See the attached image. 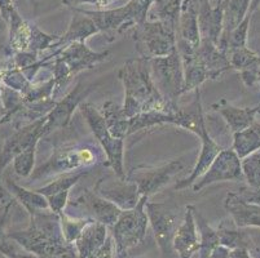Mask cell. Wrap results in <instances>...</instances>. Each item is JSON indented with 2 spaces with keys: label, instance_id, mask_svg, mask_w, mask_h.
Returning <instances> with one entry per match:
<instances>
[{
  "label": "cell",
  "instance_id": "57",
  "mask_svg": "<svg viewBox=\"0 0 260 258\" xmlns=\"http://www.w3.org/2000/svg\"><path fill=\"white\" fill-rule=\"evenodd\" d=\"M257 84H260V78H259V82H257Z\"/></svg>",
  "mask_w": 260,
  "mask_h": 258
},
{
  "label": "cell",
  "instance_id": "40",
  "mask_svg": "<svg viewBox=\"0 0 260 258\" xmlns=\"http://www.w3.org/2000/svg\"><path fill=\"white\" fill-rule=\"evenodd\" d=\"M252 14L254 12L250 11L247 13L245 18H243L242 22L237 26V27L231 32L228 39V49L232 48H240V47H246L247 46V39H249V30H250V22H251Z\"/></svg>",
  "mask_w": 260,
  "mask_h": 258
},
{
  "label": "cell",
  "instance_id": "24",
  "mask_svg": "<svg viewBox=\"0 0 260 258\" xmlns=\"http://www.w3.org/2000/svg\"><path fill=\"white\" fill-rule=\"evenodd\" d=\"M108 236V226L94 219L89 222L74 243L78 258H91L105 244Z\"/></svg>",
  "mask_w": 260,
  "mask_h": 258
},
{
  "label": "cell",
  "instance_id": "23",
  "mask_svg": "<svg viewBox=\"0 0 260 258\" xmlns=\"http://www.w3.org/2000/svg\"><path fill=\"white\" fill-rule=\"evenodd\" d=\"M201 39L202 38H201L197 9L191 0H183L179 22H177L176 42L185 43L193 48H198Z\"/></svg>",
  "mask_w": 260,
  "mask_h": 258
},
{
  "label": "cell",
  "instance_id": "8",
  "mask_svg": "<svg viewBox=\"0 0 260 258\" xmlns=\"http://www.w3.org/2000/svg\"><path fill=\"white\" fill-rule=\"evenodd\" d=\"M136 51L140 57L153 60L158 57H166L177 49V31L160 21H148L132 30Z\"/></svg>",
  "mask_w": 260,
  "mask_h": 258
},
{
  "label": "cell",
  "instance_id": "53",
  "mask_svg": "<svg viewBox=\"0 0 260 258\" xmlns=\"http://www.w3.org/2000/svg\"><path fill=\"white\" fill-rule=\"evenodd\" d=\"M6 22H4V20L2 18V16H0V30H3L4 27H6Z\"/></svg>",
  "mask_w": 260,
  "mask_h": 258
},
{
  "label": "cell",
  "instance_id": "4",
  "mask_svg": "<svg viewBox=\"0 0 260 258\" xmlns=\"http://www.w3.org/2000/svg\"><path fill=\"white\" fill-rule=\"evenodd\" d=\"M105 158V153L101 146L93 145L91 142H83V143L77 142V143L58 146L54 149L51 158H48L46 163L34 169L30 179L38 181L68 172L87 169L104 163Z\"/></svg>",
  "mask_w": 260,
  "mask_h": 258
},
{
  "label": "cell",
  "instance_id": "51",
  "mask_svg": "<svg viewBox=\"0 0 260 258\" xmlns=\"http://www.w3.org/2000/svg\"><path fill=\"white\" fill-rule=\"evenodd\" d=\"M260 6V0H252L251 7H250V11H252L255 13V11L257 9V7Z\"/></svg>",
  "mask_w": 260,
  "mask_h": 258
},
{
  "label": "cell",
  "instance_id": "18",
  "mask_svg": "<svg viewBox=\"0 0 260 258\" xmlns=\"http://www.w3.org/2000/svg\"><path fill=\"white\" fill-rule=\"evenodd\" d=\"M174 250L179 254V258H193L200 250V238L194 218V207L188 205L184 213V219L177 227L174 238Z\"/></svg>",
  "mask_w": 260,
  "mask_h": 258
},
{
  "label": "cell",
  "instance_id": "56",
  "mask_svg": "<svg viewBox=\"0 0 260 258\" xmlns=\"http://www.w3.org/2000/svg\"><path fill=\"white\" fill-rule=\"evenodd\" d=\"M0 258H8V257H6V255H3V254H0Z\"/></svg>",
  "mask_w": 260,
  "mask_h": 258
},
{
  "label": "cell",
  "instance_id": "43",
  "mask_svg": "<svg viewBox=\"0 0 260 258\" xmlns=\"http://www.w3.org/2000/svg\"><path fill=\"white\" fill-rule=\"evenodd\" d=\"M63 6L72 8H77L78 6H83V4H91V6L98 7V8H105L110 6L114 0H61Z\"/></svg>",
  "mask_w": 260,
  "mask_h": 258
},
{
  "label": "cell",
  "instance_id": "30",
  "mask_svg": "<svg viewBox=\"0 0 260 258\" xmlns=\"http://www.w3.org/2000/svg\"><path fill=\"white\" fill-rule=\"evenodd\" d=\"M219 235L220 245L229 248V249H237V248H250L252 247V240L250 235L241 229L232 218H225L220 222L216 229Z\"/></svg>",
  "mask_w": 260,
  "mask_h": 258
},
{
  "label": "cell",
  "instance_id": "29",
  "mask_svg": "<svg viewBox=\"0 0 260 258\" xmlns=\"http://www.w3.org/2000/svg\"><path fill=\"white\" fill-rule=\"evenodd\" d=\"M100 113L105 119L109 131L115 138L126 139V137L129 136V118L124 114L122 106L112 99H108L101 106Z\"/></svg>",
  "mask_w": 260,
  "mask_h": 258
},
{
  "label": "cell",
  "instance_id": "12",
  "mask_svg": "<svg viewBox=\"0 0 260 258\" xmlns=\"http://www.w3.org/2000/svg\"><path fill=\"white\" fill-rule=\"evenodd\" d=\"M242 177V159H240V156L236 154L233 149H223L211 163L206 173L194 182L191 189L198 193L210 185L217 183V182L237 181Z\"/></svg>",
  "mask_w": 260,
  "mask_h": 258
},
{
  "label": "cell",
  "instance_id": "32",
  "mask_svg": "<svg viewBox=\"0 0 260 258\" xmlns=\"http://www.w3.org/2000/svg\"><path fill=\"white\" fill-rule=\"evenodd\" d=\"M194 218L197 224L198 234H200V250L198 258H210L212 250L220 244L216 229H212L206 221V218L194 208Z\"/></svg>",
  "mask_w": 260,
  "mask_h": 258
},
{
  "label": "cell",
  "instance_id": "31",
  "mask_svg": "<svg viewBox=\"0 0 260 258\" xmlns=\"http://www.w3.org/2000/svg\"><path fill=\"white\" fill-rule=\"evenodd\" d=\"M232 149L236 151L240 159L260 151V123L255 122L243 131L233 133Z\"/></svg>",
  "mask_w": 260,
  "mask_h": 258
},
{
  "label": "cell",
  "instance_id": "20",
  "mask_svg": "<svg viewBox=\"0 0 260 258\" xmlns=\"http://www.w3.org/2000/svg\"><path fill=\"white\" fill-rule=\"evenodd\" d=\"M224 208L235 224L241 229H260V205L246 202L240 198L237 193H228L224 200Z\"/></svg>",
  "mask_w": 260,
  "mask_h": 258
},
{
  "label": "cell",
  "instance_id": "50",
  "mask_svg": "<svg viewBox=\"0 0 260 258\" xmlns=\"http://www.w3.org/2000/svg\"><path fill=\"white\" fill-rule=\"evenodd\" d=\"M6 114H7V111H6V108H4L3 102L0 101V124L3 123V119H4V117H6Z\"/></svg>",
  "mask_w": 260,
  "mask_h": 258
},
{
  "label": "cell",
  "instance_id": "2",
  "mask_svg": "<svg viewBox=\"0 0 260 258\" xmlns=\"http://www.w3.org/2000/svg\"><path fill=\"white\" fill-rule=\"evenodd\" d=\"M118 79L124 88L123 111L128 118L153 110H169L179 107L163 98L157 89L150 71V62L143 57H136L123 63L118 70Z\"/></svg>",
  "mask_w": 260,
  "mask_h": 258
},
{
  "label": "cell",
  "instance_id": "36",
  "mask_svg": "<svg viewBox=\"0 0 260 258\" xmlns=\"http://www.w3.org/2000/svg\"><path fill=\"white\" fill-rule=\"evenodd\" d=\"M93 221V218L89 217H84V218H78V217H72L69 214H60V222H61V230H62L63 238L68 243L74 244L75 240L79 238L84 227Z\"/></svg>",
  "mask_w": 260,
  "mask_h": 258
},
{
  "label": "cell",
  "instance_id": "28",
  "mask_svg": "<svg viewBox=\"0 0 260 258\" xmlns=\"http://www.w3.org/2000/svg\"><path fill=\"white\" fill-rule=\"evenodd\" d=\"M6 188L8 193L15 198V200L21 203V205L25 208L26 212L29 213V216L37 212H40V210L49 209L47 198L40 193H38L37 190H27V189L16 183L9 177H7L6 179Z\"/></svg>",
  "mask_w": 260,
  "mask_h": 258
},
{
  "label": "cell",
  "instance_id": "52",
  "mask_svg": "<svg viewBox=\"0 0 260 258\" xmlns=\"http://www.w3.org/2000/svg\"><path fill=\"white\" fill-rule=\"evenodd\" d=\"M29 2L32 4V6L35 7V8H37V7L39 6V3H40V2H42V0H29Z\"/></svg>",
  "mask_w": 260,
  "mask_h": 258
},
{
  "label": "cell",
  "instance_id": "33",
  "mask_svg": "<svg viewBox=\"0 0 260 258\" xmlns=\"http://www.w3.org/2000/svg\"><path fill=\"white\" fill-rule=\"evenodd\" d=\"M87 174H88V170L86 169L58 174V176H54L53 179L48 182L46 186L37 189V191L46 196V198L47 196L54 195V194L63 193V191H70Z\"/></svg>",
  "mask_w": 260,
  "mask_h": 258
},
{
  "label": "cell",
  "instance_id": "39",
  "mask_svg": "<svg viewBox=\"0 0 260 258\" xmlns=\"http://www.w3.org/2000/svg\"><path fill=\"white\" fill-rule=\"evenodd\" d=\"M242 172L250 188H260V151L242 159Z\"/></svg>",
  "mask_w": 260,
  "mask_h": 258
},
{
  "label": "cell",
  "instance_id": "38",
  "mask_svg": "<svg viewBox=\"0 0 260 258\" xmlns=\"http://www.w3.org/2000/svg\"><path fill=\"white\" fill-rule=\"evenodd\" d=\"M39 142H32L31 145L27 149L18 154L15 158V160L12 162L13 165V170L17 176L23 177H30L31 173L34 172V165H35V155H37V146Z\"/></svg>",
  "mask_w": 260,
  "mask_h": 258
},
{
  "label": "cell",
  "instance_id": "34",
  "mask_svg": "<svg viewBox=\"0 0 260 258\" xmlns=\"http://www.w3.org/2000/svg\"><path fill=\"white\" fill-rule=\"evenodd\" d=\"M0 71H2V84L4 87H7V88L18 92L22 96L27 93L30 91V88L32 87V84H34L31 80L26 78L22 70L9 65V63L6 67L0 68Z\"/></svg>",
  "mask_w": 260,
  "mask_h": 258
},
{
  "label": "cell",
  "instance_id": "49",
  "mask_svg": "<svg viewBox=\"0 0 260 258\" xmlns=\"http://www.w3.org/2000/svg\"><path fill=\"white\" fill-rule=\"evenodd\" d=\"M232 258H254L251 255V252L247 248H237V249H232L231 252Z\"/></svg>",
  "mask_w": 260,
  "mask_h": 258
},
{
  "label": "cell",
  "instance_id": "46",
  "mask_svg": "<svg viewBox=\"0 0 260 258\" xmlns=\"http://www.w3.org/2000/svg\"><path fill=\"white\" fill-rule=\"evenodd\" d=\"M16 9L17 8H16L13 0H0V16L4 20L6 25H8L11 16Z\"/></svg>",
  "mask_w": 260,
  "mask_h": 258
},
{
  "label": "cell",
  "instance_id": "10",
  "mask_svg": "<svg viewBox=\"0 0 260 258\" xmlns=\"http://www.w3.org/2000/svg\"><path fill=\"white\" fill-rule=\"evenodd\" d=\"M184 168L185 162L183 158H179L158 167L132 168L131 172L127 174V178L138 185L141 196L150 198L163 186H166L177 173H180Z\"/></svg>",
  "mask_w": 260,
  "mask_h": 258
},
{
  "label": "cell",
  "instance_id": "26",
  "mask_svg": "<svg viewBox=\"0 0 260 258\" xmlns=\"http://www.w3.org/2000/svg\"><path fill=\"white\" fill-rule=\"evenodd\" d=\"M197 51L190 52V53H179L183 61L184 68V93L196 91L203 83L210 80L209 71L201 61Z\"/></svg>",
  "mask_w": 260,
  "mask_h": 258
},
{
  "label": "cell",
  "instance_id": "35",
  "mask_svg": "<svg viewBox=\"0 0 260 258\" xmlns=\"http://www.w3.org/2000/svg\"><path fill=\"white\" fill-rule=\"evenodd\" d=\"M226 56H228L232 68L240 71V72L255 66L260 60L259 54L252 51V49H250L247 46L228 49Z\"/></svg>",
  "mask_w": 260,
  "mask_h": 258
},
{
  "label": "cell",
  "instance_id": "5",
  "mask_svg": "<svg viewBox=\"0 0 260 258\" xmlns=\"http://www.w3.org/2000/svg\"><path fill=\"white\" fill-rule=\"evenodd\" d=\"M153 3L154 0H129L126 6L118 7L115 9L80 11L93 20L99 31L104 32L106 36L110 38V40H113L115 35L124 34L145 22Z\"/></svg>",
  "mask_w": 260,
  "mask_h": 258
},
{
  "label": "cell",
  "instance_id": "11",
  "mask_svg": "<svg viewBox=\"0 0 260 258\" xmlns=\"http://www.w3.org/2000/svg\"><path fill=\"white\" fill-rule=\"evenodd\" d=\"M96 88V84H86L84 82H78L74 88L66 94L63 98L56 102L51 113L46 117L44 124V136H48L56 129H63L70 124L73 114L83 102V99Z\"/></svg>",
  "mask_w": 260,
  "mask_h": 258
},
{
  "label": "cell",
  "instance_id": "9",
  "mask_svg": "<svg viewBox=\"0 0 260 258\" xmlns=\"http://www.w3.org/2000/svg\"><path fill=\"white\" fill-rule=\"evenodd\" d=\"M154 84L162 97L171 105H177L179 97L184 94V68L181 57L172 52L166 57L149 60Z\"/></svg>",
  "mask_w": 260,
  "mask_h": 258
},
{
  "label": "cell",
  "instance_id": "16",
  "mask_svg": "<svg viewBox=\"0 0 260 258\" xmlns=\"http://www.w3.org/2000/svg\"><path fill=\"white\" fill-rule=\"evenodd\" d=\"M69 204L88 210L91 214L89 218H93L94 221L108 227H112L122 213V209H119L117 205L88 189H84V191H82L79 196L73 199L72 202L69 200Z\"/></svg>",
  "mask_w": 260,
  "mask_h": 258
},
{
  "label": "cell",
  "instance_id": "14",
  "mask_svg": "<svg viewBox=\"0 0 260 258\" xmlns=\"http://www.w3.org/2000/svg\"><path fill=\"white\" fill-rule=\"evenodd\" d=\"M149 225L152 226L154 238L163 255L170 254L174 249V238L176 234V214L166 203H150L145 205Z\"/></svg>",
  "mask_w": 260,
  "mask_h": 258
},
{
  "label": "cell",
  "instance_id": "27",
  "mask_svg": "<svg viewBox=\"0 0 260 258\" xmlns=\"http://www.w3.org/2000/svg\"><path fill=\"white\" fill-rule=\"evenodd\" d=\"M31 22L23 20L20 12L16 9L11 16L8 27V52L11 54L18 53V52H26L29 47L30 36H31Z\"/></svg>",
  "mask_w": 260,
  "mask_h": 258
},
{
  "label": "cell",
  "instance_id": "58",
  "mask_svg": "<svg viewBox=\"0 0 260 258\" xmlns=\"http://www.w3.org/2000/svg\"><path fill=\"white\" fill-rule=\"evenodd\" d=\"M259 66H260V63H259Z\"/></svg>",
  "mask_w": 260,
  "mask_h": 258
},
{
  "label": "cell",
  "instance_id": "7",
  "mask_svg": "<svg viewBox=\"0 0 260 258\" xmlns=\"http://www.w3.org/2000/svg\"><path fill=\"white\" fill-rule=\"evenodd\" d=\"M148 200V196H141L139 204L132 209L122 210L115 224L110 227L115 245V254L127 257V253L132 248L143 243L149 225L145 210Z\"/></svg>",
  "mask_w": 260,
  "mask_h": 258
},
{
  "label": "cell",
  "instance_id": "47",
  "mask_svg": "<svg viewBox=\"0 0 260 258\" xmlns=\"http://www.w3.org/2000/svg\"><path fill=\"white\" fill-rule=\"evenodd\" d=\"M191 2H193L196 9H197L198 17L207 16L212 11V8H214L211 3H210V0H191Z\"/></svg>",
  "mask_w": 260,
  "mask_h": 258
},
{
  "label": "cell",
  "instance_id": "1",
  "mask_svg": "<svg viewBox=\"0 0 260 258\" xmlns=\"http://www.w3.org/2000/svg\"><path fill=\"white\" fill-rule=\"evenodd\" d=\"M29 217L30 224L25 230L11 231L7 236L37 258H78L75 245L63 238L58 214L47 209Z\"/></svg>",
  "mask_w": 260,
  "mask_h": 258
},
{
  "label": "cell",
  "instance_id": "44",
  "mask_svg": "<svg viewBox=\"0 0 260 258\" xmlns=\"http://www.w3.org/2000/svg\"><path fill=\"white\" fill-rule=\"evenodd\" d=\"M237 194L240 195V198H242L246 202L260 205V188L252 189L250 186H242L237 191Z\"/></svg>",
  "mask_w": 260,
  "mask_h": 258
},
{
  "label": "cell",
  "instance_id": "19",
  "mask_svg": "<svg viewBox=\"0 0 260 258\" xmlns=\"http://www.w3.org/2000/svg\"><path fill=\"white\" fill-rule=\"evenodd\" d=\"M211 107L223 117L232 133H237L249 128L256 122L255 118L260 114V105L254 107H237L231 105L225 98L217 101Z\"/></svg>",
  "mask_w": 260,
  "mask_h": 258
},
{
  "label": "cell",
  "instance_id": "13",
  "mask_svg": "<svg viewBox=\"0 0 260 258\" xmlns=\"http://www.w3.org/2000/svg\"><path fill=\"white\" fill-rule=\"evenodd\" d=\"M93 191L122 210L135 208L141 199L138 185L129 181L127 177L119 178L115 174L113 177L108 176L99 179L94 183Z\"/></svg>",
  "mask_w": 260,
  "mask_h": 258
},
{
  "label": "cell",
  "instance_id": "21",
  "mask_svg": "<svg viewBox=\"0 0 260 258\" xmlns=\"http://www.w3.org/2000/svg\"><path fill=\"white\" fill-rule=\"evenodd\" d=\"M73 16L70 20L69 27L58 39V42L53 46V49L63 48L72 43H86L88 38L92 35L99 34V28L91 17L80 11L79 8H72Z\"/></svg>",
  "mask_w": 260,
  "mask_h": 258
},
{
  "label": "cell",
  "instance_id": "54",
  "mask_svg": "<svg viewBox=\"0 0 260 258\" xmlns=\"http://www.w3.org/2000/svg\"><path fill=\"white\" fill-rule=\"evenodd\" d=\"M2 92H3V84H2V71H0V98H2Z\"/></svg>",
  "mask_w": 260,
  "mask_h": 258
},
{
  "label": "cell",
  "instance_id": "45",
  "mask_svg": "<svg viewBox=\"0 0 260 258\" xmlns=\"http://www.w3.org/2000/svg\"><path fill=\"white\" fill-rule=\"evenodd\" d=\"M91 258H115L114 254V241L112 236H108L105 244L94 253Z\"/></svg>",
  "mask_w": 260,
  "mask_h": 258
},
{
  "label": "cell",
  "instance_id": "15",
  "mask_svg": "<svg viewBox=\"0 0 260 258\" xmlns=\"http://www.w3.org/2000/svg\"><path fill=\"white\" fill-rule=\"evenodd\" d=\"M44 124L46 117L29 125L15 129V133L6 139L2 153H0V177L3 170L15 160L18 154L29 148L32 142H39L44 136Z\"/></svg>",
  "mask_w": 260,
  "mask_h": 258
},
{
  "label": "cell",
  "instance_id": "48",
  "mask_svg": "<svg viewBox=\"0 0 260 258\" xmlns=\"http://www.w3.org/2000/svg\"><path fill=\"white\" fill-rule=\"evenodd\" d=\"M231 252H232V249H229V248L219 244L214 250H212L210 258H232Z\"/></svg>",
  "mask_w": 260,
  "mask_h": 258
},
{
  "label": "cell",
  "instance_id": "25",
  "mask_svg": "<svg viewBox=\"0 0 260 258\" xmlns=\"http://www.w3.org/2000/svg\"><path fill=\"white\" fill-rule=\"evenodd\" d=\"M198 56L209 71L210 80H215L229 70H233L226 53L221 52L216 44L209 39H201L198 47Z\"/></svg>",
  "mask_w": 260,
  "mask_h": 258
},
{
  "label": "cell",
  "instance_id": "22",
  "mask_svg": "<svg viewBox=\"0 0 260 258\" xmlns=\"http://www.w3.org/2000/svg\"><path fill=\"white\" fill-rule=\"evenodd\" d=\"M252 0H223V32L219 40V49L226 53L228 39L231 32L240 25L250 12Z\"/></svg>",
  "mask_w": 260,
  "mask_h": 258
},
{
  "label": "cell",
  "instance_id": "42",
  "mask_svg": "<svg viewBox=\"0 0 260 258\" xmlns=\"http://www.w3.org/2000/svg\"><path fill=\"white\" fill-rule=\"evenodd\" d=\"M15 204V198L4 199L3 202L0 203V241L3 240L7 236L6 226L9 218V213H11V208Z\"/></svg>",
  "mask_w": 260,
  "mask_h": 258
},
{
  "label": "cell",
  "instance_id": "3",
  "mask_svg": "<svg viewBox=\"0 0 260 258\" xmlns=\"http://www.w3.org/2000/svg\"><path fill=\"white\" fill-rule=\"evenodd\" d=\"M110 57V51L94 52L86 43H72L63 48L53 49L49 56L43 57L47 67L52 68V77L56 80L53 98L60 96L61 92L82 71L93 68Z\"/></svg>",
  "mask_w": 260,
  "mask_h": 258
},
{
  "label": "cell",
  "instance_id": "37",
  "mask_svg": "<svg viewBox=\"0 0 260 258\" xmlns=\"http://www.w3.org/2000/svg\"><path fill=\"white\" fill-rule=\"evenodd\" d=\"M60 36L61 35L57 34H47V32L42 31L35 23H32L27 52H32V53L40 56L47 49H53V46L58 42Z\"/></svg>",
  "mask_w": 260,
  "mask_h": 258
},
{
  "label": "cell",
  "instance_id": "55",
  "mask_svg": "<svg viewBox=\"0 0 260 258\" xmlns=\"http://www.w3.org/2000/svg\"><path fill=\"white\" fill-rule=\"evenodd\" d=\"M114 254H115V252H114ZM115 258H127V257H123V255H118V254H115Z\"/></svg>",
  "mask_w": 260,
  "mask_h": 258
},
{
  "label": "cell",
  "instance_id": "6",
  "mask_svg": "<svg viewBox=\"0 0 260 258\" xmlns=\"http://www.w3.org/2000/svg\"><path fill=\"white\" fill-rule=\"evenodd\" d=\"M79 110L88 124L92 134L106 156V165L112 168L113 173L119 178H126L124 170V139L115 138L106 125L100 110L89 102H82Z\"/></svg>",
  "mask_w": 260,
  "mask_h": 258
},
{
  "label": "cell",
  "instance_id": "17",
  "mask_svg": "<svg viewBox=\"0 0 260 258\" xmlns=\"http://www.w3.org/2000/svg\"><path fill=\"white\" fill-rule=\"evenodd\" d=\"M201 151L200 155L197 158V162L196 165L191 169L190 174L185 178L177 181L175 185V190H184V189L191 188L194 182L197 179H200L203 174L206 173V170L209 169V167L211 165V163L214 162L215 158L219 155L223 148H221L216 141L211 137L207 127H205L201 132Z\"/></svg>",
  "mask_w": 260,
  "mask_h": 258
},
{
  "label": "cell",
  "instance_id": "41",
  "mask_svg": "<svg viewBox=\"0 0 260 258\" xmlns=\"http://www.w3.org/2000/svg\"><path fill=\"white\" fill-rule=\"evenodd\" d=\"M69 196L70 191H63V193L54 194V195L47 196V200H48L49 209L52 210L56 214H62L63 210H65L66 205L69 204Z\"/></svg>",
  "mask_w": 260,
  "mask_h": 258
}]
</instances>
